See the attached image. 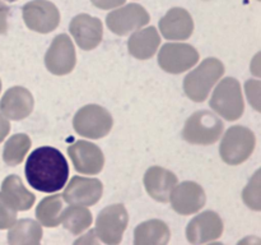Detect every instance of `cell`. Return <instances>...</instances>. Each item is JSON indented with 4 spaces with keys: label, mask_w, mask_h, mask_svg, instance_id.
<instances>
[{
    "label": "cell",
    "mask_w": 261,
    "mask_h": 245,
    "mask_svg": "<svg viewBox=\"0 0 261 245\" xmlns=\"http://www.w3.org/2000/svg\"><path fill=\"white\" fill-rule=\"evenodd\" d=\"M25 179L33 189L42 193H55L68 181L69 165L63 153L54 147H40L27 158Z\"/></svg>",
    "instance_id": "1"
},
{
    "label": "cell",
    "mask_w": 261,
    "mask_h": 245,
    "mask_svg": "<svg viewBox=\"0 0 261 245\" xmlns=\"http://www.w3.org/2000/svg\"><path fill=\"white\" fill-rule=\"evenodd\" d=\"M224 74V65L216 58H206L184 79V91L194 102L205 101L214 84Z\"/></svg>",
    "instance_id": "2"
},
{
    "label": "cell",
    "mask_w": 261,
    "mask_h": 245,
    "mask_svg": "<svg viewBox=\"0 0 261 245\" xmlns=\"http://www.w3.org/2000/svg\"><path fill=\"white\" fill-rule=\"evenodd\" d=\"M223 129V122L216 114L203 110L189 117L184 127L182 138L191 144L209 145L221 138Z\"/></svg>",
    "instance_id": "3"
},
{
    "label": "cell",
    "mask_w": 261,
    "mask_h": 245,
    "mask_svg": "<svg viewBox=\"0 0 261 245\" xmlns=\"http://www.w3.org/2000/svg\"><path fill=\"white\" fill-rule=\"evenodd\" d=\"M209 105L217 114L226 120L233 121L240 119L245 110L240 82L231 77H227L219 82L214 89Z\"/></svg>",
    "instance_id": "4"
},
{
    "label": "cell",
    "mask_w": 261,
    "mask_h": 245,
    "mask_svg": "<svg viewBox=\"0 0 261 245\" xmlns=\"http://www.w3.org/2000/svg\"><path fill=\"white\" fill-rule=\"evenodd\" d=\"M256 144L255 134L246 127L234 125L224 134L219 145L222 160L228 165H240L252 155Z\"/></svg>",
    "instance_id": "5"
},
{
    "label": "cell",
    "mask_w": 261,
    "mask_h": 245,
    "mask_svg": "<svg viewBox=\"0 0 261 245\" xmlns=\"http://www.w3.org/2000/svg\"><path fill=\"white\" fill-rule=\"evenodd\" d=\"M75 132L89 139L106 137L114 125L111 114L98 105H87L82 107L73 119Z\"/></svg>",
    "instance_id": "6"
},
{
    "label": "cell",
    "mask_w": 261,
    "mask_h": 245,
    "mask_svg": "<svg viewBox=\"0 0 261 245\" xmlns=\"http://www.w3.org/2000/svg\"><path fill=\"white\" fill-rule=\"evenodd\" d=\"M129 214L124 204H112L99 212L96 221V234L105 244L116 245L121 242L127 227Z\"/></svg>",
    "instance_id": "7"
},
{
    "label": "cell",
    "mask_w": 261,
    "mask_h": 245,
    "mask_svg": "<svg viewBox=\"0 0 261 245\" xmlns=\"http://www.w3.org/2000/svg\"><path fill=\"white\" fill-rule=\"evenodd\" d=\"M22 10L25 26L35 32H53L60 23L58 8L47 0H32L23 5Z\"/></svg>",
    "instance_id": "8"
},
{
    "label": "cell",
    "mask_w": 261,
    "mask_h": 245,
    "mask_svg": "<svg viewBox=\"0 0 261 245\" xmlns=\"http://www.w3.org/2000/svg\"><path fill=\"white\" fill-rule=\"evenodd\" d=\"M199 60V53L188 43H166L158 55V64L165 71L180 74L193 68Z\"/></svg>",
    "instance_id": "9"
},
{
    "label": "cell",
    "mask_w": 261,
    "mask_h": 245,
    "mask_svg": "<svg viewBox=\"0 0 261 245\" xmlns=\"http://www.w3.org/2000/svg\"><path fill=\"white\" fill-rule=\"evenodd\" d=\"M149 23V14L139 4H127L114 10L106 17V24L110 31L119 36H126L133 31L144 27Z\"/></svg>",
    "instance_id": "10"
},
{
    "label": "cell",
    "mask_w": 261,
    "mask_h": 245,
    "mask_svg": "<svg viewBox=\"0 0 261 245\" xmlns=\"http://www.w3.org/2000/svg\"><path fill=\"white\" fill-rule=\"evenodd\" d=\"M76 64L75 48L68 35H59L54 38L45 55V65L55 76H65Z\"/></svg>",
    "instance_id": "11"
},
{
    "label": "cell",
    "mask_w": 261,
    "mask_h": 245,
    "mask_svg": "<svg viewBox=\"0 0 261 245\" xmlns=\"http://www.w3.org/2000/svg\"><path fill=\"white\" fill-rule=\"evenodd\" d=\"M223 234V221L218 213L206 211L189 222L186 237L191 244H205L219 239Z\"/></svg>",
    "instance_id": "12"
},
{
    "label": "cell",
    "mask_w": 261,
    "mask_h": 245,
    "mask_svg": "<svg viewBox=\"0 0 261 245\" xmlns=\"http://www.w3.org/2000/svg\"><path fill=\"white\" fill-rule=\"evenodd\" d=\"M171 206L182 216L196 213L205 206V191L194 181H184L171 193Z\"/></svg>",
    "instance_id": "13"
},
{
    "label": "cell",
    "mask_w": 261,
    "mask_h": 245,
    "mask_svg": "<svg viewBox=\"0 0 261 245\" xmlns=\"http://www.w3.org/2000/svg\"><path fill=\"white\" fill-rule=\"evenodd\" d=\"M103 185L98 179L74 176L64 190L63 199L70 204L89 207L94 206L101 199Z\"/></svg>",
    "instance_id": "14"
},
{
    "label": "cell",
    "mask_w": 261,
    "mask_h": 245,
    "mask_svg": "<svg viewBox=\"0 0 261 245\" xmlns=\"http://www.w3.org/2000/svg\"><path fill=\"white\" fill-rule=\"evenodd\" d=\"M68 153L78 173L96 175L103 168L105 156L93 143L78 140L68 148Z\"/></svg>",
    "instance_id": "15"
},
{
    "label": "cell",
    "mask_w": 261,
    "mask_h": 245,
    "mask_svg": "<svg viewBox=\"0 0 261 245\" xmlns=\"http://www.w3.org/2000/svg\"><path fill=\"white\" fill-rule=\"evenodd\" d=\"M71 36L76 45L83 50H93L101 43L103 36V27L98 18L88 14H78L70 22Z\"/></svg>",
    "instance_id": "16"
},
{
    "label": "cell",
    "mask_w": 261,
    "mask_h": 245,
    "mask_svg": "<svg viewBox=\"0 0 261 245\" xmlns=\"http://www.w3.org/2000/svg\"><path fill=\"white\" fill-rule=\"evenodd\" d=\"M33 96L24 87H12L0 101V111L10 120H22L30 116L33 110Z\"/></svg>",
    "instance_id": "17"
},
{
    "label": "cell",
    "mask_w": 261,
    "mask_h": 245,
    "mask_svg": "<svg viewBox=\"0 0 261 245\" xmlns=\"http://www.w3.org/2000/svg\"><path fill=\"white\" fill-rule=\"evenodd\" d=\"M160 31L167 40H188L194 31L190 13L182 8H172L160 20Z\"/></svg>",
    "instance_id": "18"
},
{
    "label": "cell",
    "mask_w": 261,
    "mask_h": 245,
    "mask_svg": "<svg viewBox=\"0 0 261 245\" xmlns=\"http://www.w3.org/2000/svg\"><path fill=\"white\" fill-rule=\"evenodd\" d=\"M144 185L153 199L162 203L170 201L173 188L177 185V176L160 166H153L144 175Z\"/></svg>",
    "instance_id": "19"
},
{
    "label": "cell",
    "mask_w": 261,
    "mask_h": 245,
    "mask_svg": "<svg viewBox=\"0 0 261 245\" xmlns=\"http://www.w3.org/2000/svg\"><path fill=\"white\" fill-rule=\"evenodd\" d=\"M161 37L155 27H148L133 33L127 41L129 53L139 60L150 59L158 50Z\"/></svg>",
    "instance_id": "20"
},
{
    "label": "cell",
    "mask_w": 261,
    "mask_h": 245,
    "mask_svg": "<svg viewBox=\"0 0 261 245\" xmlns=\"http://www.w3.org/2000/svg\"><path fill=\"white\" fill-rule=\"evenodd\" d=\"M2 194L15 211H28L35 204V195L27 190L17 175H9L2 184Z\"/></svg>",
    "instance_id": "21"
},
{
    "label": "cell",
    "mask_w": 261,
    "mask_h": 245,
    "mask_svg": "<svg viewBox=\"0 0 261 245\" xmlns=\"http://www.w3.org/2000/svg\"><path fill=\"white\" fill-rule=\"evenodd\" d=\"M171 232L167 224L161 219H149L135 229V245H165L170 241Z\"/></svg>",
    "instance_id": "22"
},
{
    "label": "cell",
    "mask_w": 261,
    "mask_h": 245,
    "mask_svg": "<svg viewBox=\"0 0 261 245\" xmlns=\"http://www.w3.org/2000/svg\"><path fill=\"white\" fill-rule=\"evenodd\" d=\"M8 241L12 245L40 244L42 239V227L40 224L30 218L15 221L9 227Z\"/></svg>",
    "instance_id": "23"
},
{
    "label": "cell",
    "mask_w": 261,
    "mask_h": 245,
    "mask_svg": "<svg viewBox=\"0 0 261 245\" xmlns=\"http://www.w3.org/2000/svg\"><path fill=\"white\" fill-rule=\"evenodd\" d=\"M65 204L63 202V195L54 194L46 197L36 208V217L38 222L46 227H56L61 224V214H63Z\"/></svg>",
    "instance_id": "24"
},
{
    "label": "cell",
    "mask_w": 261,
    "mask_h": 245,
    "mask_svg": "<svg viewBox=\"0 0 261 245\" xmlns=\"http://www.w3.org/2000/svg\"><path fill=\"white\" fill-rule=\"evenodd\" d=\"M92 213L84 206L71 204L64 208L61 214V224L74 235H79L92 225Z\"/></svg>",
    "instance_id": "25"
},
{
    "label": "cell",
    "mask_w": 261,
    "mask_h": 245,
    "mask_svg": "<svg viewBox=\"0 0 261 245\" xmlns=\"http://www.w3.org/2000/svg\"><path fill=\"white\" fill-rule=\"evenodd\" d=\"M32 142L27 134H14L7 140L3 151V160L7 165L17 166L24 160Z\"/></svg>",
    "instance_id": "26"
},
{
    "label": "cell",
    "mask_w": 261,
    "mask_h": 245,
    "mask_svg": "<svg viewBox=\"0 0 261 245\" xmlns=\"http://www.w3.org/2000/svg\"><path fill=\"white\" fill-rule=\"evenodd\" d=\"M244 201L251 209L260 211V171H256L254 178L244 190Z\"/></svg>",
    "instance_id": "27"
},
{
    "label": "cell",
    "mask_w": 261,
    "mask_h": 245,
    "mask_svg": "<svg viewBox=\"0 0 261 245\" xmlns=\"http://www.w3.org/2000/svg\"><path fill=\"white\" fill-rule=\"evenodd\" d=\"M17 221V211L0 193V230L9 229Z\"/></svg>",
    "instance_id": "28"
},
{
    "label": "cell",
    "mask_w": 261,
    "mask_h": 245,
    "mask_svg": "<svg viewBox=\"0 0 261 245\" xmlns=\"http://www.w3.org/2000/svg\"><path fill=\"white\" fill-rule=\"evenodd\" d=\"M259 82L257 81H247L246 89H247V97L250 100V104L255 107L256 110H260L259 107Z\"/></svg>",
    "instance_id": "29"
},
{
    "label": "cell",
    "mask_w": 261,
    "mask_h": 245,
    "mask_svg": "<svg viewBox=\"0 0 261 245\" xmlns=\"http://www.w3.org/2000/svg\"><path fill=\"white\" fill-rule=\"evenodd\" d=\"M91 2L94 7L106 10L112 9V8H117L120 5H124L126 0H91Z\"/></svg>",
    "instance_id": "30"
},
{
    "label": "cell",
    "mask_w": 261,
    "mask_h": 245,
    "mask_svg": "<svg viewBox=\"0 0 261 245\" xmlns=\"http://www.w3.org/2000/svg\"><path fill=\"white\" fill-rule=\"evenodd\" d=\"M8 15H9V8L0 0V35L7 32L8 30Z\"/></svg>",
    "instance_id": "31"
},
{
    "label": "cell",
    "mask_w": 261,
    "mask_h": 245,
    "mask_svg": "<svg viewBox=\"0 0 261 245\" xmlns=\"http://www.w3.org/2000/svg\"><path fill=\"white\" fill-rule=\"evenodd\" d=\"M10 132V124L7 120V117L0 112V143L5 139L8 134Z\"/></svg>",
    "instance_id": "32"
},
{
    "label": "cell",
    "mask_w": 261,
    "mask_h": 245,
    "mask_svg": "<svg viewBox=\"0 0 261 245\" xmlns=\"http://www.w3.org/2000/svg\"><path fill=\"white\" fill-rule=\"evenodd\" d=\"M7 2H9V3H13V2H17V0H7Z\"/></svg>",
    "instance_id": "33"
},
{
    "label": "cell",
    "mask_w": 261,
    "mask_h": 245,
    "mask_svg": "<svg viewBox=\"0 0 261 245\" xmlns=\"http://www.w3.org/2000/svg\"><path fill=\"white\" fill-rule=\"evenodd\" d=\"M0 92H2V81H0Z\"/></svg>",
    "instance_id": "34"
}]
</instances>
